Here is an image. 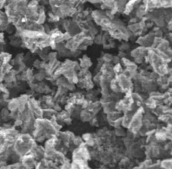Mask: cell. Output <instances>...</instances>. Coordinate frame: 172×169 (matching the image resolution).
I'll use <instances>...</instances> for the list:
<instances>
[{
    "mask_svg": "<svg viewBox=\"0 0 172 169\" xmlns=\"http://www.w3.org/2000/svg\"><path fill=\"white\" fill-rule=\"evenodd\" d=\"M161 167L165 168H172V158L171 159H165L160 162Z\"/></svg>",
    "mask_w": 172,
    "mask_h": 169,
    "instance_id": "cell-1",
    "label": "cell"
}]
</instances>
